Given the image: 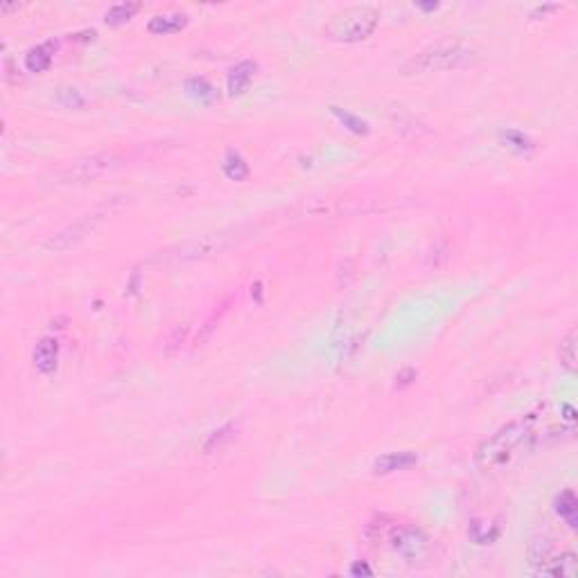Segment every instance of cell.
I'll use <instances>...</instances> for the list:
<instances>
[{"label":"cell","mask_w":578,"mask_h":578,"mask_svg":"<svg viewBox=\"0 0 578 578\" xmlns=\"http://www.w3.org/2000/svg\"><path fill=\"white\" fill-rule=\"evenodd\" d=\"M535 445H538L535 429L526 416L524 421L504 425L490 438L479 443V448L474 452V463L477 468L486 474L504 472L508 470L526 450H533Z\"/></svg>","instance_id":"cell-1"},{"label":"cell","mask_w":578,"mask_h":578,"mask_svg":"<svg viewBox=\"0 0 578 578\" xmlns=\"http://www.w3.org/2000/svg\"><path fill=\"white\" fill-rule=\"evenodd\" d=\"M474 59V52L470 48L457 41H440L425 48V50L416 52L407 64L402 66L404 75H427V72H440V70H457L468 66Z\"/></svg>","instance_id":"cell-2"},{"label":"cell","mask_w":578,"mask_h":578,"mask_svg":"<svg viewBox=\"0 0 578 578\" xmlns=\"http://www.w3.org/2000/svg\"><path fill=\"white\" fill-rule=\"evenodd\" d=\"M377 21L379 11L375 7H348L330 16V21L326 23V34L341 43H357L375 32Z\"/></svg>","instance_id":"cell-3"},{"label":"cell","mask_w":578,"mask_h":578,"mask_svg":"<svg viewBox=\"0 0 578 578\" xmlns=\"http://www.w3.org/2000/svg\"><path fill=\"white\" fill-rule=\"evenodd\" d=\"M120 165V156L118 154H93V156H84L72 161L59 172V179L64 183H89L97 181L100 177L109 174L111 169H116Z\"/></svg>","instance_id":"cell-4"},{"label":"cell","mask_w":578,"mask_h":578,"mask_svg":"<svg viewBox=\"0 0 578 578\" xmlns=\"http://www.w3.org/2000/svg\"><path fill=\"white\" fill-rule=\"evenodd\" d=\"M389 543H391L393 551H398L400 556L407 562H411V565L427 558L429 549H432V545H429V538L421 531V528L400 526V524L393 528Z\"/></svg>","instance_id":"cell-5"},{"label":"cell","mask_w":578,"mask_h":578,"mask_svg":"<svg viewBox=\"0 0 578 578\" xmlns=\"http://www.w3.org/2000/svg\"><path fill=\"white\" fill-rule=\"evenodd\" d=\"M59 364V341L52 337H43L34 348V368L41 375H52Z\"/></svg>","instance_id":"cell-6"},{"label":"cell","mask_w":578,"mask_h":578,"mask_svg":"<svg viewBox=\"0 0 578 578\" xmlns=\"http://www.w3.org/2000/svg\"><path fill=\"white\" fill-rule=\"evenodd\" d=\"M576 556L574 553H560V556H549L543 565L538 567V574L551 576V578H576Z\"/></svg>","instance_id":"cell-7"},{"label":"cell","mask_w":578,"mask_h":578,"mask_svg":"<svg viewBox=\"0 0 578 578\" xmlns=\"http://www.w3.org/2000/svg\"><path fill=\"white\" fill-rule=\"evenodd\" d=\"M416 461H418V457L413 452H389L373 463V472L375 474H391L398 470H407Z\"/></svg>","instance_id":"cell-8"},{"label":"cell","mask_w":578,"mask_h":578,"mask_svg":"<svg viewBox=\"0 0 578 578\" xmlns=\"http://www.w3.org/2000/svg\"><path fill=\"white\" fill-rule=\"evenodd\" d=\"M255 61H240L235 68H230L228 72V79H226V86H228V93L235 97V95H242L244 91L249 89V84L255 75Z\"/></svg>","instance_id":"cell-9"},{"label":"cell","mask_w":578,"mask_h":578,"mask_svg":"<svg viewBox=\"0 0 578 578\" xmlns=\"http://www.w3.org/2000/svg\"><path fill=\"white\" fill-rule=\"evenodd\" d=\"M91 224H93L91 215H89V217H84L82 221H77V224H72L70 228L61 230L59 235H55L50 242H48V249H57V251H66V249H70L72 244H75L77 240H82V238L86 235V230L91 228Z\"/></svg>","instance_id":"cell-10"},{"label":"cell","mask_w":578,"mask_h":578,"mask_svg":"<svg viewBox=\"0 0 578 578\" xmlns=\"http://www.w3.org/2000/svg\"><path fill=\"white\" fill-rule=\"evenodd\" d=\"M188 26V16L186 14H158L150 18L147 23V30L158 36H167V34H177Z\"/></svg>","instance_id":"cell-11"},{"label":"cell","mask_w":578,"mask_h":578,"mask_svg":"<svg viewBox=\"0 0 578 578\" xmlns=\"http://www.w3.org/2000/svg\"><path fill=\"white\" fill-rule=\"evenodd\" d=\"M52 55H55V43H41L36 48H30L26 55V68L30 72H43L50 68L52 64Z\"/></svg>","instance_id":"cell-12"},{"label":"cell","mask_w":578,"mask_h":578,"mask_svg":"<svg viewBox=\"0 0 578 578\" xmlns=\"http://www.w3.org/2000/svg\"><path fill=\"white\" fill-rule=\"evenodd\" d=\"M398 524L384 518V515H379V518L371 520L366 526V538L371 540V545H379V543H389V538L393 533V528H396Z\"/></svg>","instance_id":"cell-13"},{"label":"cell","mask_w":578,"mask_h":578,"mask_svg":"<svg viewBox=\"0 0 578 578\" xmlns=\"http://www.w3.org/2000/svg\"><path fill=\"white\" fill-rule=\"evenodd\" d=\"M576 341H578V332L576 328H572L567 335H565L560 339V348H558V357H560V364L567 368V371H576V360H578V355H576Z\"/></svg>","instance_id":"cell-14"},{"label":"cell","mask_w":578,"mask_h":578,"mask_svg":"<svg viewBox=\"0 0 578 578\" xmlns=\"http://www.w3.org/2000/svg\"><path fill=\"white\" fill-rule=\"evenodd\" d=\"M221 169H224V174L230 179V181H244L249 177V165L247 161L238 154V152H228L224 163H221Z\"/></svg>","instance_id":"cell-15"},{"label":"cell","mask_w":578,"mask_h":578,"mask_svg":"<svg viewBox=\"0 0 578 578\" xmlns=\"http://www.w3.org/2000/svg\"><path fill=\"white\" fill-rule=\"evenodd\" d=\"M138 9H140V3H118L106 11L104 21L109 26H122V23L133 18V14H136Z\"/></svg>","instance_id":"cell-16"},{"label":"cell","mask_w":578,"mask_h":578,"mask_svg":"<svg viewBox=\"0 0 578 578\" xmlns=\"http://www.w3.org/2000/svg\"><path fill=\"white\" fill-rule=\"evenodd\" d=\"M332 113H335V116L339 118V122H341V125L346 127L348 131L357 133V136H366V133H368V122L362 120V118H357L355 113H350V111H343V109H339V106H332Z\"/></svg>","instance_id":"cell-17"},{"label":"cell","mask_w":578,"mask_h":578,"mask_svg":"<svg viewBox=\"0 0 578 578\" xmlns=\"http://www.w3.org/2000/svg\"><path fill=\"white\" fill-rule=\"evenodd\" d=\"M556 511L560 518L569 522V526H576V513H578V501L572 490H565V493L556 499Z\"/></svg>","instance_id":"cell-18"},{"label":"cell","mask_w":578,"mask_h":578,"mask_svg":"<svg viewBox=\"0 0 578 578\" xmlns=\"http://www.w3.org/2000/svg\"><path fill=\"white\" fill-rule=\"evenodd\" d=\"M186 91H188L192 97H196V100H199V102H213L215 97H217V91H215L213 86L208 84V79H204V77L188 79V84H186Z\"/></svg>","instance_id":"cell-19"},{"label":"cell","mask_w":578,"mask_h":578,"mask_svg":"<svg viewBox=\"0 0 578 578\" xmlns=\"http://www.w3.org/2000/svg\"><path fill=\"white\" fill-rule=\"evenodd\" d=\"M549 556H551V543H549V540H545V538L543 540H533V543L528 545V562H531V565H538V567H540V565H543Z\"/></svg>","instance_id":"cell-20"},{"label":"cell","mask_w":578,"mask_h":578,"mask_svg":"<svg viewBox=\"0 0 578 578\" xmlns=\"http://www.w3.org/2000/svg\"><path fill=\"white\" fill-rule=\"evenodd\" d=\"M57 100H59L61 106H66V109H82L84 106V95L77 89H61L59 95H57Z\"/></svg>","instance_id":"cell-21"},{"label":"cell","mask_w":578,"mask_h":578,"mask_svg":"<svg viewBox=\"0 0 578 578\" xmlns=\"http://www.w3.org/2000/svg\"><path fill=\"white\" fill-rule=\"evenodd\" d=\"M501 136L508 143V147H513V150H518V152H528L533 147V143L528 140L522 131H506V133H501Z\"/></svg>","instance_id":"cell-22"},{"label":"cell","mask_w":578,"mask_h":578,"mask_svg":"<svg viewBox=\"0 0 578 578\" xmlns=\"http://www.w3.org/2000/svg\"><path fill=\"white\" fill-rule=\"evenodd\" d=\"M230 432H233V425H226V427H221L219 432H213V436L208 438V443H206V448H204V450H206L208 454L215 452V448L219 450V448H221V443L228 440V438L233 436Z\"/></svg>","instance_id":"cell-23"},{"label":"cell","mask_w":578,"mask_h":578,"mask_svg":"<svg viewBox=\"0 0 578 578\" xmlns=\"http://www.w3.org/2000/svg\"><path fill=\"white\" fill-rule=\"evenodd\" d=\"M186 332H188V328H177L174 330V339H169L165 343V355H167V357H172V355H174V350L179 348V343L183 341V337H186Z\"/></svg>","instance_id":"cell-24"},{"label":"cell","mask_w":578,"mask_h":578,"mask_svg":"<svg viewBox=\"0 0 578 578\" xmlns=\"http://www.w3.org/2000/svg\"><path fill=\"white\" fill-rule=\"evenodd\" d=\"M350 574H366V576H371V567H368L366 562H355L352 567H350Z\"/></svg>","instance_id":"cell-25"}]
</instances>
